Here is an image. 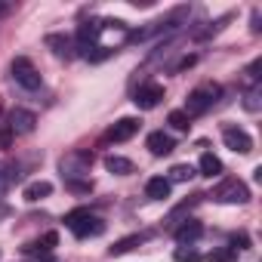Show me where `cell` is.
Returning a JSON list of instances; mask_svg holds the SVG:
<instances>
[{"label": "cell", "mask_w": 262, "mask_h": 262, "mask_svg": "<svg viewBox=\"0 0 262 262\" xmlns=\"http://www.w3.org/2000/svg\"><path fill=\"white\" fill-rule=\"evenodd\" d=\"M65 225L74 231V237H96V234H102L105 231V222L96 216V213H90V210H71L68 216H65Z\"/></svg>", "instance_id": "cell-1"}, {"label": "cell", "mask_w": 262, "mask_h": 262, "mask_svg": "<svg viewBox=\"0 0 262 262\" xmlns=\"http://www.w3.org/2000/svg\"><path fill=\"white\" fill-rule=\"evenodd\" d=\"M219 96H222V86H219V83H201V86H194V90L188 93V99H185V114L194 117V114L210 111Z\"/></svg>", "instance_id": "cell-2"}, {"label": "cell", "mask_w": 262, "mask_h": 262, "mask_svg": "<svg viewBox=\"0 0 262 262\" xmlns=\"http://www.w3.org/2000/svg\"><path fill=\"white\" fill-rule=\"evenodd\" d=\"M90 167H93V155L90 151H71L59 161V170L65 176V182L77 179V176H90Z\"/></svg>", "instance_id": "cell-3"}, {"label": "cell", "mask_w": 262, "mask_h": 262, "mask_svg": "<svg viewBox=\"0 0 262 262\" xmlns=\"http://www.w3.org/2000/svg\"><path fill=\"white\" fill-rule=\"evenodd\" d=\"M213 201H219V204H247L250 201V188L241 179H225L222 185L213 188Z\"/></svg>", "instance_id": "cell-4"}, {"label": "cell", "mask_w": 262, "mask_h": 262, "mask_svg": "<svg viewBox=\"0 0 262 262\" xmlns=\"http://www.w3.org/2000/svg\"><path fill=\"white\" fill-rule=\"evenodd\" d=\"M13 80H16L19 86H25V90H40V71H37L34 62L25 59V56H19V59L13 62Z\"/></svg>", "instance_id": "cell-5"}, {"label": "cell", "mask_w": 262, "mask_h": 262, "mask_svg": "<svg viewBox=\"0 0 262 262\" xmlns=\"http://www.w3.org/2000/svg\"><path fill=\"white\" fill-rule=\"evenodd\" d=\"M133 102H136L142 111H151V108H158V105L164 102V83H158V80H148V83H142V86L136 90Z\"/></svg>", "instance_id": "cell-6"}, {"label": "cell", "mask_w": 262, "mask_h": 262, "mask_svg": "<svg viewBox=\"0 0 262 262\" xmlns=\"http://www.w3.org/2000/svg\"><path fill=\"white\" fill-rule=\"evenodd\" d=\"M34 123H37V117H34L31 111H25V108H13L10 117H7V129H10L13 136H28V133H34Z\"/></svg>", "instance_id": "cell-7"}, {"label": "cell", "mask_w": 262, "mask_h": 262, "mask_svg": "<svg viewBox=\"0 0 262 262\" xmlns=\"http://www.w3.org/2000/svg\"><path fill=\"white\" fill-rule=\"evenodd\" d=\"M222 142H225V148H231L237 155H250L253 151V139H250L247 129H241V126H225L222 129Z\"/></svg>", "instance_id": "cell-8"}, {"label": "cell", "mask_w": 262, "mask_h": 262, "mask_svg": "<svg viewBox=\"0 0 262 262\" xmlns=\"http://www.w3.org/2000/svg\"><path fill=\"white\" fill-rule=\"evenodd\" d=\"M139 126H142V120L139 117H120L108 133H105V139L108 142H126V139H133L136 133H139Z\"/></svg>", "instance_id": "cell-9"}, {"label": "cell", "mask_w": 262, "mask_h": 262, "mask_svg": "<svg viewBox=\"0 0 262 262\" xmlns=\"http://www.w3.org/2000/svg\"><path fill=\"white\" fill-rule=\"evenodd\" d=\"M148 151L155 155V158H164V155H170L173 148H176V142H173V136H167V133H161V129H158V133H151L148 136Z\"/></svg>", "instance_id": "cell-10"}, {"label": "cell", "mask_w": 262, "mask_h": 262, "mask_svg": "<svg viewBox=\"0 0 262 262\" xmlns=\"http://www.w3.org/2000/svg\"><path fill=\"white\" fill-rule=\"evenodd\" d=\"M201 234H204V225H201V222H194V219H188L185 225H179V228H176V241H179L182 247H185V244L191 247Z\"/></svg>", "instance_id": "cell-11"}, {"label": "cell", "mask_w": 262, "mask_h": 262, "mask_svg": "<svg viewBox=\"0 0 262 262\" xmlns=\"http://www.w3.org/2000/svg\"><path fill=\"white\" fill-rule=\"evenodd\" d=\"M53 194V185L47 182V179H37V182H31V185H25V201L28 204H37V201H43V198H50Z\"/></svg>", "instance_id": "cell-12"}, {"label": "cell", "mask_w": 262, "mask_h": 262, "mask_svg": "<svg viewBox=\"0 0 262 262\" xmlns=\"http://www.w3.org/2000/svg\"><path fill=\"white\" fill-rule=\"evenodd\" d=\"M145 194H148L151 201H164V198H170V182H167L164 176H151V179L145 182Z\"/></svg>", "instance_id": "cell-13"}, {"label": "cell", "mask_w": 262, "mask_h": 262, "mask_svg": "<svg viewBox=\"0 0 262 262\" xmlns=\"http://www.w3.org/2000/svg\"><path fill=\"white\" fill-rule=\"evenodd\" d=\"M47 47H50L59 59H71V56H74L71 40H68V37H62V34H50V37H47Z\"/></svg>", "instance_id": "cell-14"}, {"label": "cell", "mask_w": 262, "mask_h": 262, "mask_svg": "<svg viewBox=\"0 0 262 262\" xmlns=\"http://www.w3.org/2000/svg\"><path fill=\"white\" fill-rule=\"evenodd\" d=\"M105 170L114 173V176H126V173H133V161H126L120 155H108L105 158Z\"/></svg>", "instance_id": "cell-15"}, {"label": "cell", "mask_w": 262, "mask_h": 262, "mask_svg": "<svg viewBox=\"0 0 262 262\" xmlns=\"http://www.w3.org/2000/svg\"><path fill=\"white\" fill-rule=\"evenodd\" d=\"M198 167H201V176H210V179L222 173V161H219V158H216L213 151H204V155H201V164H198Z\"/></svg>", "instance_id": "cell-16"}, {"label": "cell", "mask_w": 262, "mask_h": 262, "mask_svg": "<svg viewBox=\"0 0 262 262\" xmlns=\"http://www.w3.org/2000/svg\"><path fill=\"white\" fill-rule=\"evenodd\" d=\"M56 244H59V234H56V231H47L40 241H34V244H25L22 250H25V253H50Z\"/></svg>", "instance_id": "cell-17"}, {"label": "cell", "mask_w": 262, "mask_h": 262, "mask_svg": "<svg viewBox=\"0 0 262 262\" xmlns=\"http://www.w3.org/2000/svg\"><path fill=\"white\" fill-rule=\"evenodd\" d=\"M145 241V234H129V237H120V241H114V247L108 250L111 256H123V253H129L133 247H139Z\"/></svg>", "instance_id": "cell-18"}, {"label": "cell", "mask_w": 262, "mask_h": 262, "mask_svg": "<svg viewBox=\"0 0 262 262\" xmlns=\"http://www.w3.org/2000/svg\"><path fill=\"white\" fill-rule=\"evenodd\" d=\"M16 179H19V170H16L13 164H4V161H0V198L10 191V185H13Z\"/></svg>", "instance_id": "cell-19"}, {"label": "cell", "mask_w": 262, "mask_h": 262, "mask_svg": "<svg viewBox=\"0 0 262 262\" xmlns=\"http://www.w3.org/2000/svg\"><path fill=\"white\" fill-rule=\"evenodd\" d=\"M191 176H194V167H191V164H176V167L170 170V179H167V182H170V185H173V182H188Z\"/></svg>", "instance_id": "cell-20"}, {"label": "cell", "mask_w": 262, "mask_h": 262, "mask_svg": "<svg viewBox=\"0 0 262 262\" xmlns=\"http://www.w3.org/2000/svg\"><path fill=\"white\" fill-rule=\"evenodd\" d=\"M210 262H237V250L234 247H216L210 253Z\"/></svg>", "instance_id": "cell-21"}, {"label": "cell", "mask_w": 262, "mask_h": 262, "mask_svg": "<svg viewBox=\"0 0 262 262\" xmlns=\"http://www.w3.org/2000/svg\"><path fill=\"white\" fill-rule=\"evenodd\" d=\"M167 120H170V126H173V129H179V133H182V129H188V123H191V117H188L185 111H170V117H167Z\"/></svg>", "instance_id": "cell-22"}, {"label": "cell", "mask_w": 262, "mask_h": 262, "mask_svg": "<svg viewBox=\"0 0 262 262\" xmlns=\"http://www.w3.org/2000/svg\"><path fill=\"white\" fill-rule=\"evenodd\" d=\"M173 259H176V262H201V253L191 250V247H179V250L173 253Z\"/></svg>", "instance_id": "cell-23"}, {"label": "cell", "mask_w": 262, "mask_h": 262, "mask_svg": "<svg viewBox=\"0 0 262 262\" xmlns=\"http://www.w3.org/2000/svg\"><path fill=\"white\" fill-rule=\"evenodd\" d=\"M247 111H259V86H253L250 93H247Z\"/></svg>", "instance_id": "cell-24"}, {"label": "cell", "mask_w": 262, "mask_h": 262, "mask_svg": "<svg viewBox=\"0 0 262 262\" xmlns=\"http://www.w3.org/2000/svg\"><path fill=\"white\" fill-rule=\"evenodd\" d=\"M71 191H77V194H86L90 188H93V182H77V179H71V182H65Z\"/></svg>", "instance_id": "cell-25"}, {"label": "cell", "mask_w": 262, "mask_h": 262, "mask_svg": "<svg viewBox=\"0 0 262 262\" xmlns=\"http://www.w3.org/2000/svg\"><path fill=\"white\" fill-rule=\"evenodd\" d=\"M13 139H16V136L10 133V129H7V126H0V148H10V145H13Z\"/></svg>", "instance_id": "cell-26"}, {"label": "cell", "mask_w": 262, "mask_h": 262, "mask_svg": "<svg viewBox=\"0 0 262 262\" xmlns=\"http://www.w3.org/2000/svg\"><path fill=\"white\" fill-rule=\"evenodd\" d=\"M194 62H198V56H185V59H182V62L176 65V71H185V68H191Z\"/></svg>", "instance_id": "cell-27"}]
</instances>
